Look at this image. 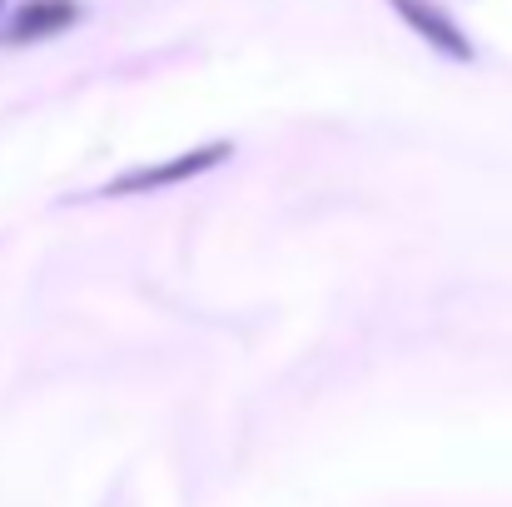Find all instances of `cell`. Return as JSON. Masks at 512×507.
Segmentation results:
<instances>
[{
    "label": "cell",
    "mask_w": 512,
    "mask_h": 507,
    "mask_svg": "<svg viewBox=\"0 0 512 507\" xmlns=\"http://www.w3.org/2000/svg\"><path fill=\"white\" fill-rule=\"evenodd\" d=\"M234 155V145H199V150H184V155H174L165 165H145V169H130V174H120V179H110L100 194H155V189H170V184H184V179H199V174H209L214 165H224Z\"/></svg>",
    "instance_id": "1"
},
{
    "label": "cell",
    "mask_w": 512,
    "mask_h": 507,
    "mask_svg": "<svg viewBox=\"0 0 512 507\" xmlns=\"http://www.w3.org/2000/svg\"><path fill=\"white\" fill-rule=\"evenodd\" d=\"M393 10H398V20L418 35V40H428L438 55H448V60H458V65H473V40L463 35V25L443 10V5H433V0H388Z\"/></svg>",
    "instance_id": "2"
},
{
    "label": "cell",
    "mask_w": 512,
    "mask_h": 507,
    "mask_svg": "<svg viewBox=\"0 0 512 507\" xmlns=\"http://www.w3.org/2000/svg\"><path fill=\"white\" fill-rule=\"evenodd\" d=\"M75 20H80V5H75V0H25V5L5 20V45L50 40V35L70 30Z\"/></svg>",
    "instance_id": "3"
},
{
    "label": "cell",
    "mask_w": 512,
    "mask_h": 507,
    "mask_svg": "<svg viewBox=\"0 0 512 507\" xmlns=\"http://www.w3.org/2000/svg\"><path fill=\"white\" fill-rule=\"evenodd\" d=\"M0 10H5V0H0Z\"/></svg>",
    "instance_id": "4"
}]
</instances>
